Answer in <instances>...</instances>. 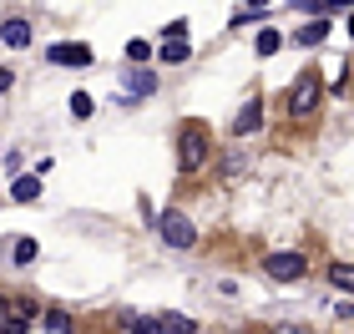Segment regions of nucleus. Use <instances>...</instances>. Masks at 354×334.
Returning <instances> with one entry per match:
<instances>
[{
    "label": "nucleus",
    "mask_w": 354,
    "mask_h": 334,
    "mask_svg": "<svg viewBox=\"0 0 354 334\" xmlns=\"http://www.w3.org/2000/svg\"><path fill=\"white\" fill-rule=\"evenodd\" d=\"M207 163V137L203 127H183V137H177V167L183 172H198Z\"/></svg>",
    "instance_id": "1"
},
{
    "label": "nucleus",
    "mask_w": 354,
    "mask_h": 334,
    "mask_svg": "<svg viewBox=\"0 0 354 334\" xmlns=\"http://www.w3.org/2000/svg\"><path fill=\"white\" fill-rule=\"evenodd\" d=\"M263 274H268L273 284H299L304 274H309V259H304V253H268V259H263Z\"/></svg>",
    "instance_id": "2"
},
{
    "label": "nucleus",
    "mask_w": 354,
    "mask_h": 334,
    "mask_svg": "<svg viewBox=\"0 0 354 334\" xmlns=\"http://www.w3.org/2000/svg\"><path fill=\"white\" fill-rule=\"evenodd\" d=\"M319 97H324V82H319L314 71H309V76H299V82H294V97H288V117L304 122V117H309V111L319 106Z\"/></svg>",
    "instance_id": "3"
},
{
    "label": "nucleus",
    "mask_w": 354,
    "mask_h": 334,
    "mask_svg": "<svg viewBox=\"0 0 354 334\" xmlns=\"http://www.w3.org/2000/svg\"><path fill=\"white\" fill-rule=\"evenodd\" d=\"M157 228H162L167 248H192V243H198V228H192V218L177 213V208H167L162 218H157Z\"/></svg>",
    "instance_id": "4"
},
{
    "label": "nucleus",
    "mask_w": 354,
    "mask_h": 334,
    "mask_svg": "<svg viewBox=\"0 0 354 334\" xmlns=\"http://www.w3.org/2000/svg\"><path fill=\"white\" fill-rule=\"evenodd\" d=\"M122 91H127V102H142V97H152V91H157V76L147 66H127L122 71Z\"/></svg>",
    "instance_id": "5"
},
{
    "label": "nucleus",
    "mask_w": 354,
    "mask_h": 334,
    "mask_svg": "<svg viewBox=\"0 0 354 334\" xmlns=\"http://www.w3.org/2000/svg\"><path fill=\"white\" fill-rule=\"evenodd\" d=\"M51 61L56 66H91V46L86 41H61V46H51Z\"/></svg>",
    "instance_id": "6"
},
{
    "label": "nucleus",
    "mask_w": 354,
    "mask_h": 334,
    "mask_svg": "<svg viewBox=\"0 0 354 334\" xmlns=\"http://www.w3.org/2000/svg\"><path fill=\"white\" fill-rule=\"evenodd\" d=\"M259 127H263V97H253L243 111H238V122H233V132L238 137H253V132H259Z\"/></svg>",
    "instance_id": "7"
},
{
    "label": "nucleus",
    "mask_w": 354,
    "mask_h": 334,
    "mask_svg": "<svg viewBox=\"0 0 354 334\" xmlns=\"http://www.w3.org/2000/svg\"><path fill=\"white\" fill-rule=\"evenodd\" d=\"M0 41L15 46V51H21V46H30V21H6V26H0Z\"/></svg>",
    "instance_id": "8"
},
{
    "label": "nucleus",
    "mask_w": 354,
    "mask_h": 334,
    "mask_svg": "<svg viewBox=\"0 0 354 334\" xmlns=\"http://www.w3.org/2000/svg\"><path fill=\"white\" fill-rule=\"evenodd\" d=\"M10 198H15V203H36V198H41V183H36V178H15V183H10Z\"/></svg>",
    "instance_id": "9"
},
{
    "label": "nucleus",
    "mask_w": 354,
    "mask_h": 334,
    "mask_svg": "<svg viewBox=\"0 0 354 334\" xmlns=\"http://www.w3.org/2000/svg\"><path fill=\"white\" fill-rule=\"evenodd\" d=\"M157 324H162V334H198V324H192L187 314H162Z\"/></svg>",
    "instance_id": "10"
},
{
    "label": "nucleus",
    "mask_w": 354,
    "mask_h": 334,
    "mask_svg": "<svg viewBox=\"0 0 354 334\" xmlns=\"http://www.w3.org/2000/svg\"><path fill=\"white\" fill-rule=\"evenodd\" d=\"M187 56H192V46H187V41H162V61H167V66H183Z\"/></svg>",
    "instance_id": "11"
},
{
    "label": "nucleus",
    "mask_w": 354,
    "mask_h": 334,
    "mask_svg": "<svg viewBox=\"0 0 354 334\" xmlns=\"http://www.w3.org/2000/svg\"><path fill=\"white\" fill-rule=\"evenodd\" d=\"M329 284L334 289H354V263H329Z\"/></svg>",
    "instance_id": "12"
},
{
    "label": "nucleus",
    "mask_w": 354,
    "mask_h": 334,
    "mask_svg": "<svg viewBox=\"0 0 354 334\" xmlns=\"http://www.w3.org/2000/svg\"><path fill=\"white\" fill-rule=\"evenodd\" d=\"M36 259V238H15L10 243V263H30Z\"/></svg>",
    "instance_id": "13"
},
{
    "label": "nucleus",
    "mask_w": 354,
    "mask_h": 334,
    "mask_svg": "<svg viewBox=\"0 0 354 334\" xmlns=\"http://www.w3.org/2000/svg\"><path fill=\"white\" fill-rule=\"evenodd\" d=\"M279 46H283V36H279L273 26H263V30H259V56H273Z\"/></svg>",
    "instance_id": "14"
},
{
    "label": "nucleus",
    "mask_w": 354,
    "mask_h": 334,
    "mask_svg": "<svg viewBox=\"0 0 354 334\" xmlns=\"http://www.w3.org/2000/svg\"><path fill=\"white\" fill-rule=\"evenodd\" d=\"M324 30H329L324 21H314V26H304V30H299L294 41H299V46H319V41H324Z\"/></svg>",
    "instance_id": "15"
},
{
    "label": "nucleus",
    "mask_w": 354,
    "mask_h": 334,
    "mask_svg": "<svg viewBox=\"0 0 354 334\" xmlns=\"http://www.w3.org/2000/svg\"><path fill=\"white\" fill-rule=\"evenodd\" d=\"M71 117H91V91H71Z\"/></svg>",
    "instance_id": "16"
},
{
    "label": "nucleus",
    "mask_w": 354,
    "mask_h": 334,
    "mask_svg": "<svg viewBox=\"0 0 354 334\" xmlns=\"http://www.w3.org/2000/svg\"><path fill=\"white\" fill-rule=\"evenodd\" d=\"M263 6H243V10H233V26H253V21H263Z\"/></svg>",
    "instance_id": "17"
},
{
    "label": "nucleus",
    "mask_w": 354,
    "mask_h": 334,
    "mask_svg": "<svg viewBox=\"0 0 354 334\" xmlns=\"http://www.w3.org/2000/svg\"><path fill=\"white\" fill-rule=\"evenodd\" d=\"M127 329H132V334H162V324H157V319H142V314H132Z\"/></svg>",
    "instance_id": "18"
},
{
    "label": "nucleus",
    "mask_w": 354,
    "mask_h": 334,
    "mask_svg": "<svg viewBox=\"0 0 354 334\" xmlns=\"http://www.w3.org/2000/svg\"><path fill=\"white\" fill-rule=\"evenodd\" d=\"M243 167H248V157H238V152H233V157H223V167H218V172H223V178H238Z\"/></svg>",
    "instance_id": "19"
},
{
    "label": "nucleus",
    "mask_w": 354,
    "mask_h": 334,
    "mask_svg": "<svg viewBox=\"0 0 354 334\" xmlns=\"http://www.w3.org/2000/svg\"><path fill=\"white\" fill-rule=\"evenodd\" d=\"M46 329H51V334H71V319H66V314H46Z\"/></svg>",
    "instance_id": "20"
},
{
    "label": "nucleus",
    "mask_w": 354,
    "mask_h": 334,
    "mask_svg": "<svg viewBox=\"0 0 354 334\" xmlns=\"http://www.w3.org/2000/svg\"><path fill=\"white\" fill-rule=\"evenodd\" d=\"M127 56H132V66H147V41H132V46H127Z\"/></svg>",
    "instance_id": "21"
},
{
    "label": "nucleus",
    "mask_w": 354,
    "mask_h": 334,
    "mask_svg": "<svg viewBox=\"0 0 354 334\" xmlns=\"http://www.w3.org/2000/svg\"><path fill=\"white\" fill-rule=\"evenodd\" d=\"M268 334H314V329H309V324H288V319H283V324H273Z\"/></svg>",
    "instance_id": "22"
},
{
    "label": "nucleus",
    "mask_w": 354,
    "mask_h": 334,
    "mask_svg": "<svg viewBox=\"0 0 354 334\" xmlns=\"http://www.w3.org/2000/svg\"><path fill=\"white\" fill-rule=\"evenodd\" d=\"M10 82H15V76H10L6 66H0V91H10Z\"/></svg>",
    "instance_id": "23"
},
{
    "label": "nucleus",
    "mask_w": 354,
    "mask_h": 334,
    "mask_svg": "<svg viewBox=\"0 0 354 334\" xmlns=\"http://www.w3.org/2000/svg\"><path fill=\"white\" fill-rule=\"evenodd\" d=\"M349 36H354V15H349Z\"/></svg>",
    "instance_id": "24"
}]
</instances>
